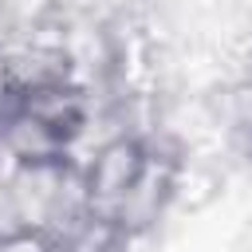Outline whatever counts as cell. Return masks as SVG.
Returning <instances> with one entry per match:
<instances>
[{
    "instance_id": "3957f363",
    "label": "cell",
    "mask_w": 252,
    "mask_h": 252,
    "mask_svg": "<svg viewBox=\"0 0 252 252\" xmlns=\"http://www.w3.org/2000/svg\"><path fill=\"white\" fill-rule=\"evenodd\" d=\"M0 158L8 165H24V161H59L67 158V142L43 126L35 114L16 110L0 122Z\"/></svg>"
},
{
    "instance_id": "5b68a950",
    "label": "cell",
    "mask_w": 252,
    "mask_h": 252,
    "mask_svg": "<svg viewBox=\"0 0 252 252\" xmlns=\"http://www.w3.org/2000/svg\"><path fill=\"white\" fill-rule=\"evenodd\" d=\"M55 16H59V0H0V32L8 39L32 35Z\"/></svg>"
},
{
    "instance_id": "277c9868",
    "label": "cell",
    "mask_w": 252,
    "mask_h": 252,
    "mask_svg": "<svg viewBox=\"0 0 252 252\" xmlns=\"http://www.w3.org/2000/svg\"><path fill=\"white\" fill-rule=\"evenodd\" d=\"M220 173L209 165V161H201V158H181L177 165H173V185H169V209H185V213H197V209H205L217 193H220Z\"/></svg>"
},
{
    "instance_id": "7a4b0ae2",
    "label": "cell",
    "mask_w": 252,
    "mask_h": 252,
    "mask_svg": "<svg viewBox=\"0 0 252 252\" xmlns=\"http://www.w3.org/2000/svg\"><path fill=\"white\" fill-rule=\"evenodd\" d=\"M146 165L138 173V181L126 189V197L114 209V228L122 236H154L161 217L169 213V185H173V165L185 158H169V154H154L146 150Z\"/></svg>"
},
{
    "instance_id": "6da1fadb",
    "label": "cell",
    "mask_w": 252,
    "mask_h": 252,
    "mask_svg": "<svg viewBox=\"0 0 252 252\" xmlns=\"http://www.w3.org/2000/svg\"><path fill=\"white\" fill-rule=\"evenodd\" d=\"M146 158H150L146 154V142L138 134H126V130L102 138L87 154L83 177H87V209H91V217L114 224V209L126 197V189L138 181Z\"/></svg>"
},
{
    "instance_id": "8992f818",
    "label": "cell",
    "mask_w": 252,
    "mask_h": 252,
    "mask_svg": "<svg viewBox=\"0 0 252 252\" xmlns=\"http://www.w3.org/2000/svg\"><path fill=\"white\" fill-rule=\"evenodd\" d=\"M0 252H55V236L47 228L8 224L0 228Z\"/></svg>"
}]
</instances>
